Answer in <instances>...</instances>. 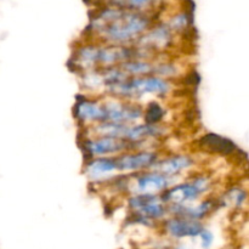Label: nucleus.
<instances>
[{"mask_svg":"<svg viewBox=\"0 0 249 249\" xmlns=\"http://www.w3.org/2000/svg\"><path fill=\"white\" fill-rule=\"evenodd\" d=\"M152 14L133 11L116 5H104L90 17L91 41L114 45H131L152 24Z\"/></svg>","mask_w":249,"mask_h":249,"instance_id":"1","label":"nucleus"},{"mask_svg":"<svg viewBox=\"0 0 249 249\" xmlns=\"http://www.w3.org/2000/svg\"><path fill=\"white\" fill-rule=\"evenodd\" d=\"M174 83L172 79L157 77V75H141V77H128L106 91L107 96L118 97L123 100H135L145 96L167 97L172 94Z\"/></svg>","mask_w":249,"mask_h":249,"instance_id":"2","label":"nucleus"},{"mask_svg":"<svg viewBox=\"0 0 249 249\" xmlns=\"http://www.w3.org/2000/svg\"><path fill=\"white\" fill-rule=\"evenodd\" d=\"M121 179L123 191L129 195H162L170 186L180 181V177H169L152 169L121 175Z\"/></svg>","mask_w":249,"mask_h":249,"instance_id":"3","label":"nucleus"},{"mask_svg":"<svg viewBox=\"0 0 249 249\" xmlns=\"http://www.w3.org/2000/svg\"><path fill=\"white\" fill-rule=\"evenodd\" d=\"M213 179L207 174L192 175L186 181H178L160 195L167 204H191L209 194Z\"/></svg>","mask_w":249,"mask_h":249,"instance_id":"4","label":"nucleus"},{"mask_svg":"<svg viewBox=\"0 0 249 249\" xmlns=\"http://www.w3.org/2000/svg\"><path fill=\"white\" fill-rule=\"evenodd\" d=\"M175 36L177 34L173 33L165 22L153 23L134 45L138 46L147 58H155L158 53L169 50L174 45Z\"/></svg>","mask_w":249,"mask_h":249,"instance_id":"5","label":"nucleus"},{"mask_svg":"<svg viewBox=\"0 0 249 249\" xmlns=\"http://www.w3.org/2000/svg\"><path fill=\"white\" fill-rule=\"evenodd\" d=\"M104 104V122L122 124L139 123L142 119L143 107L140 104L130 100L107 96L102 99Z\"/></svg>","mask_w":249,"mask_h":249,"instance_id":"6","label":"nucleus"},{"mask_svg":"<svg viewBox=\"0 0 249 249\" xmlns=\"http://www.w3.org/2000/svg\"><path fill=\"white\" fill-rule=\"evenodd\" d=\"M82 150L88 158H92L113 157L128 151L138 150V147L124 139L111 138V136H91V138L83 139Z\"/></svg>","mask_w":249,"mask_h":249,"instance_id":"7","label":"nucleus"},{"mask_svg":"<svg viewBox=\"0 0 249 249\" xmlns=\"http://www.w3.org/2000/svg\"><path fill=\"white\" fill-rule=\"evenodd\" d=\"M160 155L158 151L152 148H142V150L128 151L114 156L117 172L121 175L135 174L152 168V165L160 160Z\"/></svg>","mask_w":249,"mask_h":249,"instance_id":"8","label":"nucleus"},{"mask_svg":"<svg viewBox=\"0 0 249 249\" xmlns=\"http://www.w3.org/2000/svg\"><path fill=\"white\" fill-rule=\"evenodd\" d=\"M128 207L133 214L143 216L151 221L162 220L168 215V204L160 195H130Z\"/></svg>","mask_w":249,"mask_h":249,"instance_id":"9","label":"nucleus"},{"mask_svg":"<svg viewBox=\"0 0 249 249\" xmlns=\"http://www.w3.org/2000/svg\"><path fill=\"white\" fill-rule=\"evenodd\" d=\"M73 116L80 125L89 126L104 122V104L101 97L80 95L77 97L73 108Z\"/></svg>","mask_w":249,"mask_h":249,"instance_id":"10","label":"nucleus"},{"mask_svg":"<svg viewBox=\"0 0 249 249\" xmlns=\"http://www.w3.org/2000/svg\"><path fill=\"white\" fill-rule=\"evenodd\" d=\"M220 204V199L213 197H207L191 204H168V213L172 215L184 216V218L194 219L202 221L207 216L211 215Z\"/></svg>","mask_w":249,"mask_h":249,"instance_id":"11","label":"nucleus"},{"mask_svg":"<svg viewBox=\"0 0 249 249\" xmlns=\"http://www.w3.org/2000/svg\"><path fill=\"white\" fill-rule=\"evenodd\" d=\"M195 165H196V160L194 158V156L186 155V153H178V155L165 156L162 158L160 157V160L152 165L151 169L169 175V177H180L181 174L192 169Z\"/></svg>","mask_w":249,"mask_h":249,"instance_id":"12","label":"nucleus"},{"mask_svg":"<svg viewBox=\"0 0 249 249\" xmlns=\"http://www.w3.org/2000/svg\"><path fill=\"white\" fill-rule=\"evenodd\" d=\"M113 157H92L87 160L84 173L90 181L107 182L117 175H121L117 172Z\"/></svg>","mask_w":249,"mask_h":249,"instance_id":"13","label":"nucleus"},{"mask_svg":"<svg viewBox=\"0 0 249 249\" xmlns=\"http://www.w3.org/2000/svg\"><path fill=\"white\" fill-rule=\"evenodd\" d=\"M203 224L199 220L173 215L164 221V229L172 237L186 238L198 237L199 232L203 230Z\"/></svg>","mask_w":249,"mask_h":249,"instance_id":"14","label":"nucleus"},{"mask_svg":"<svg viewBox=\"0 0 249 249\" xmlns=\"http://www.w3.org/2000/svg\"><path fill=\"white\" fill-rule=\"evenodd\" d=\"M198 146L201 150L219 156H230L237 151V146L232 140L215 133H207L199 138Z\"/></svg>","mask_w":249,"mask_h":249,"instance_id":"15","label":"nucleus"},{"mask_svg":"<svg viewBox=\"0 0 249 249\" xmlns=\"http://www.w3.org/2000/svg\"><path fill=\"white\" fill-rule=\"evenodd\" d=\"M156 60L157 58H131L122 62L119 66L122 71L129 77H141V75L155 74Z\"/></svg>","mask_w":249,"mask_h":249,"instance_id":"16","label":"nucleus"},{"mask_svg":"<svg viewBox=\"0 0 249 249\" xmlns=\"http://www.w3.org/2000/svg\"><path fill=\"white\" fill-rule=\"evenodd\" d=\"M167 114L164 107L158 101L148 102L147 106L143 107L142 121L147 124H162L164 117Z\"/></svg>","mask_w":249,"mask_h":249,"instance_id":"17","label":"nucleus"},{"mask_svg":"<svg viewBox=\"0 0 249 249\" xmlns=\"http://www.w3.org/2000/svg\"><path fill=\"white\" fill-rule=\"evenodd\" d=\"M165 23H167L168 27L172 29L173 33L181 34L191 28L192 18L191 16H190L189 12L180 11L178 12V14H175L174 16L170 17L169 21L165 22Z\"/></svg>","mask_w":249,"mask_h":249,"instance_id":"18","label":"nucleus"},{"mask_svg":"<svg viewBox=\"0 0 249 249\" xmlns=\"http://www.w3.org/2000/svg\"><path fill=\"white\" fill-rule=\"evenodd\" d=\"M160 0H117L112 5L124 7V9L133 10L139 12H147L151 14L153 7L157 6Z\"/></svg>","mask_w":249,"mask_h":249,"instance_id":"19","label":"nucleus"},{"mask_svg":"<svg viewBox=\"0 0 249 249\" xmlns=\"http://www.w3.org/2000/svg\"><path fill=\"white\" fill-rule=\"evenodd\" d=\"M248 194L243 187L241 186H233L231 187L226 194L224 195L223 203L224 204H231L235 208H241L243 204L247 202Z\"/></svg>","mask_w":249,"mask_h":249,"instance_id":"20","label":"nucleus"},{"mask_svg":"<svg viewBox=\"0 0 249 249\" xmlns=\"http://www.w3.org/2000/svg\"><path fill=\"white\" fill-rule=\"evenodd\" d=\"M198 237L201 238V243H202V247L203 248H209L212 245H213V241H214V235L211 230L208 229L203 228V230L199 232Z\"/></svg>","mask_w":249,"mask_h":249,"instance_id":"21","label":"nucleus"},{"mask_svg":"<svg viewBox=\"0 0 249 249\" xmlns=\"http://www.w3.org/2000/svg\"><path fill=\"white\" fill-rule=\"evenodd\" d=\"M168 249H185L184 247H173V248H168Z\"/></svg>","mask_w":249,"mask_h":249,"instance_id":"22","label":"nucleus"}]
</instances>
